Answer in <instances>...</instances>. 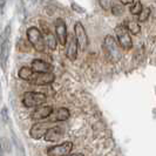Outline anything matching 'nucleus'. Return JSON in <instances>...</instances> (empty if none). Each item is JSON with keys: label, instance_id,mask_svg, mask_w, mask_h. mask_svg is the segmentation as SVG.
I'll return each mask as SVG.
<instances>
[{"label": "nucleus", "instance_id": "nucleus-1", "mask_svg": "<svg viewBox=\"0 0 156 156\" xmlns=\"http://www.w3.org/2000/svg\"><path fill=\"white\" fill-rule=\"evenodd\" d=\"M103 48L106 52V56L112 63H117L121 58V49H120V44H117L116 40L112 35H107L103 40Z\"/></svg>", "mask_w": 156, "mask_h": 156}, {"label": "nucleus", "instance_id": "nucleus-2", "mask_svg": "<svg viewBox=\"0 0 156 156\" xmlns=\"http://www.w3.org/2000/svg\"><path fill=\"white\" fill-rule=\"evenodd\" d=\"M26 34H27V39L30 41V44L33 46V48L37 52H44L45 51V48H46V41L44 39V35L41 34V32L37 27L32 26L30 28H27Z\"/></svg>", "mask_w": 156, "mask_h": 156}, {"label": "nucleus", "instance_id": "nucleus-3", "mask_svg": "<svg viewBox=\"0 0 156 156\" xmlns=\"http://www.w3.org/2000/svg\"><path fill=\"white\" fill-rule=\"evenodd\" d=\"M9 37H11V23H8L5 27V30L2 31L1 34V67L5 68L6 65V60L8 58V53H9Z\"/></svg>", "mask_w": 156, "mask_h": 156}, {"label": "nucleus", "instance_id": "nucleus-4", "mask_svg": "<svg viewBox=\"0 0 156 156\" xmlns=\"http://www.w3.org/2000/svg\"><path fill=\"white\" fill-rule=\"evenodd\" d=\"M47 96L44 93H37V92H27L23 95V105L28 108L32 107H39L42 103H45Z\"/></svg>", "mask_w": 156, "mask_h": 156}, {"label": "nucleus", "instance_id": "nucleus-5", "mask_svg": "<svg viewBox=\"0 0 156 156\" xmlns=\"http://www.w3.org/2000/svg\"><path fill=\"white\" fill-rule=\"evenodd\" d=\"M130 32L128 31L127 28H125L123 26L119 25L116 28H115V34H116L117 41L120 44V46L125 49H130L133 47V41L132 38L129 35Z\"/></svg>", "mask_w": 156, "mask_h": 156}, {"label": "nucleus", "instance_id": "nucleus-6", "mask_svg": "<svg viewBox=\"0 0 156 156\" xmlns=\"http://www.w3.org/2000/svg\"><path fill=\"white\" fill-rule=\"evenodd\" d=\"M55 80V75L53 73L49 72H35L32 80L30 81L33 85L37 86H45V85H49Z\"/></svg>", "mask_w": 156, "mask_h": 156}, {"label": "nucleus", "instance_id": "nucleus-7", "mask_svg": "<svg viewBox=\"0 0 156 156\" xmlns=\"http://www.w3.org/2000/svg\"><path fill=\"white\" fill-rule=\"evenodd\" d=\"M73 149V143L72 142H63L60 144H56L54 147H51L47 150V155L49 156H65L69 155Z\"/></svg>", "mask_w": 156, "mask_h": 156}, {"label": "nucleus", "instance_id": "nucleus-8", "mask_svg": "<svg viewBox=\"0 0 156 156\" xmlns=\"http://www.w3.org/2000/svg\"><path fill=\"white\" fill-rule=\"evenodd\" d=\"M74 33H75V37L78 39L80 48L82 51L86 49L87 46H88V37H87L86 30H85L83 25L80 23V21L75 23V25H74Z\"/></svg>", "mask_w": 156, "mask_h": 156}, {"label": "nucleus", "instance_id": "nucleus-9", "mask_svg": "<svg viewBox=\"0 0 156 156\" xmlns=\"http://www.w3.org/2000/svg\"><path fill=\"white\" fill-rule=\"evenodd\" d=\"M55 34L60 45L65 46L67 42V26L65 20H62L61 18H58L55 20Z\"/></svg>", "mask_w": 156, "mask_h": 156}, {"label": "nucleus", "instance_id": "nucleus-10", "mask_svg": "<svg viewBox=\"0 0 156 156\" xmlns=\"http://www.w3.org/2000/svg\"><path fill=\"white\" fill-rule=\"evenodd\" d=\"M48 127H47L46 123H42V122H39V123H35V125L32 126L31 130H30V135H31L32 139L34 140H39V139H42L45 137L46 133L48 132Z\"/></svg>", "mask_w": 156, "mask_h": 156}, {"label": "nucleus", "instance_id": "nucleus-11", "mask_svg": "<svg viewBox=\"0 0 156 156\" xmlns=\"http://www.w3.org/2000/svg\"><path fill=\"white\" fill-rule=\"evenodd\" d=\"M78 47L79 42L76 37H72L69 41L67 42V49H66V56L70 61H75L78 58Z\"/></svg>", "mask_w": 156, "mask_h": 156}, {"label": "nucleus", "instance_id": "nucleus-12", "mask_svg": "<svg viewBox=\"0 0 156 156\" xmlns=\"http://www.w3.org/2000/svg\"><path fill=\"white\" fill-rule=\"evenodd\" d=\"M53 114V108L51 106H39L37 109L32 113V120H44Z\"/></svg>", "mask_w": 156, "mask_h": 156}, {"label": "nucleus", "instance_id": "nucleus-13", "mask_svg": "<svg viewBox=\"0 0 156 156\" xmlns=\"http://www.w3.org/2000/svg\"><path fill=\"white\" fill-rule=\"evenodd\" d=\"M65 134V130L61 126H55V127H52L48 129V132L45 135V140L46 141H51V142H55V141H59Z\"/></svg>", "mask_w": 156, "mask_h": 156}, {"label": "nucleus", "instance_id": "nucleus-14", "mask_svg": "<svg viewBox=\"0 0 156 156\" xmlns=\"http://www.w3.org/2000/svg\"><path fill=\"white\" fill-rule=\"evenodd\" d=\"M70 116L69 110L67 108H59L53 113V116H49V122H55V121H66Z\"/></svg>", "mask_w": 156, "mask_h": 156}, {"label": "nucleus", "instance_id": "nucleus-15", "mask_svg": "<svg viewBox=\"0 0 156 156\" xmlns=\"http://www.w3.org/2000/svg\"><path fill=\"white\" fill-rule=\"evenodd\" d=\"M32 69L34 72H49L52 69V66L49 63L42 61V60L35 59L32 61Z\"/></svg>", "mask_w": 156, "mask_h": 156}, {"label": "nucleus", "instance_id": "nucleus-16", "mask_svg": "<svg viewBox=\"0 0 156 156\" xmlns=\"http://www.w3.org/2000/svg\"><path fill=\"white\" fill-rule=\"evenodd\" d=\"M16 14H18V18H19L21 23L26 21L27 11H26V6H25V1L23 0H18L16 1Z\"/></svg>", "mask_w": 156, "mask_h": 156}, {"label": "nucleus", "instance_id": "nucleus-17", "mask_svg": "<svg viewBox=\"0 0 156 156\" xmlns=\"http://www.w3.org/2000/svg\"><path fill=\"white\" fill-rule=\"evenodd\" d=\"M45 39H46V45L48 46L49 49L52 51H55L56 49V45H58V41L55 39V35L52 33V32L48 31V28H45Z\"/></svg>", "mask_w": 156, "mask_h": 156}, {"label": "nucleus", "instance_id": "nucleus-18", "mask_svg": "<svg viewBox=\"0 0 156 156\" xmlns=\"http://www.w3.org/2000/svg\"><path fill=\"white\" fill-rule=\"evenodd\" d=\"M34 70L32 69V68H28V67H21L19 72H18V75H19V78L25 80V81H31L32 78H33V75H34Z\"/></svg>", "mask_w": 156, "mask_h": 156}, {"label": "nucleus", "instance_id": "nucleus-19", "mask_svg": "<svg viewBox=\"0 0 156 156\" xmlns=\"http://www.w3.org/2000/svg\"><path fill=\"white\" fill-rule=\"evenodd\" d=\"M127 30L130 32V34L137 35L141 32L140 23H136V21H128V23H127Z\"/></svg>", "mask_w": 156, "mask_h": 156}, {"label": "nucleus", "instance_id": "nucleus-20", "mask_svg": "<svg viewBox=\"0 0 156 156\" xmlns=\"http://www.w3.org/2000/svg\"><path fill=\"white\" fill-rule=\"evenodd\" d=\"M142 4H141V1L139 0H136V1H134L133 4H130V7H129V11H130V13L133 14V16H139L141 12H142Z\"/></svg>", "mask_w": 156, "mask_h": 156}, {"label": "nucleus", "instance_id": "nucleus-21", "mask_svg": "<svg viewBox=\"0 0 156 156\" xmlns=\"http://www.w3.org/2000/svg\"><path fill=\"white\" fill-rule=\"evenodd\" d=\"M150 13H151V9L149 7H146L142 9V12H141L139 16H137V20H139V23H144V21H147L148 20L149 16H150Z\"/></svg>", "mask_w": 156, "mask_h": 156}, {"label": "nucleus", "instance_id": "nucleus-22", "mask_svg": "<svg viewBox=\"0 0 156 156\" xmlns=\"http://www.w3.org/2000/svg\"><path fill=\"white\" fill-rule=\"evenodd\" d=\"M123 5V4H122ZM122 5H114L113 7H112V13L114 14V16H121L122 13H123V7H122Z\"/></svg>", "mask_w": 156, "mask_h": 156}, {"label": "nucleus", "instance_id": "nucleus-23", "mask_svg": "<svg viewBox=\"0 0 156 156\" xmlns=\"http://www.w3.org/2000/svg\"><path fill=\"white\" fill-rule=\"evenodd\" d=\"M99 1H100V6H101L105 11H108V9H110L113 0H99Z\"/></svg>", "mask_w": 156, "mask_h": 156}, {"label": "nucleus", "instance_id": "nucleus-24", "mask_svg": "<svg viewBox=\"0 0 156 156\" xmlns=\"http://www.w3.org/2000/svg\"><path fill=\"white\" fill-rule=\"evenodd\" d=\"M1 117H2V122H7L8 121V114L6 107H4L2 110H1Z\"/></svg>", "mask_w": 156, "mask_h": 156}, {"label": "nucleus", "instance_id": "nucleus-25", "mask_svg": "<svg viewBox=\"0 0 156 156\" xmlns=\"http://www.w3.org/2000/svg\"><path fill=\"white\" fill-rule=\"evenodd\" d=\"M72 8H73L74 11L79 12V13H85V9H83V8H80V6L76 5V4H74V2H72Z\"/></svg>", "mask_w": 156, "mask_h": 156}, {"label": "nucleus", "instance_id": "nucleus-26", "mask_svg": "<svg viewBox=\"0 0 156 156\" xmlns=\"http://www.w3.org/2000/svg\"><path fill=\"white\" fill-rule=\"evenodd\" d=\"M135 0H120V2L121 4H123V5H129V4H133Z\"/></svg>", "mask_w": 156, "mask_h": 156}, {"label": "nucleus", "instance_id": "nucleus-27", "mask_svg": "<svg viewBox=\"0 0 156 156\" xmlns=\"http://www.w3.org/2000/svg\"><path fill=\"white\" fill-rule=\"evenodd\" d=\"M0 8H1V14H2L4 8H5V0H0Z\"/></svg>", "mask_w": 156, "mask_h": 156}, {"label": "nucleus", "instance_id": "nucleus-28", "mask_svg": "<svg viewBox=\"0 0 156 156\" xmlns=\"http://www.w3.org/2000/svg\"><path fill=\"white\" fill-rule=\"evenodd\" d=\"M32 2H33V4H34V2H37V0H31Z\"/></svg>", "mask_w": 156, "mask_h": 156}]
</instances>
